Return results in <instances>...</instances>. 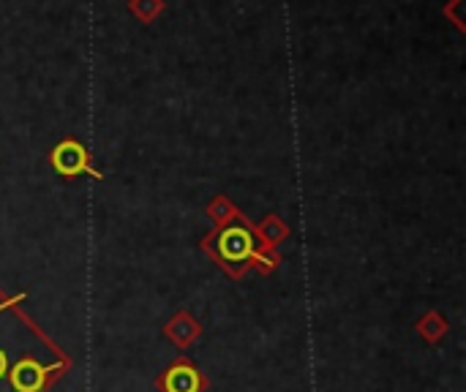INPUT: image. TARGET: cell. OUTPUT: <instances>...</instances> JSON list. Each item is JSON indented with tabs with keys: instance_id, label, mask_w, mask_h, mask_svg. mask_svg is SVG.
Masks as SVG:
<instances>
[{
	"instance_id": "1",
	"label": "cell",
	"mask_w": 466,
	"mask_h": 392,
	"mask_svg": "<svg viewBox=\"0 0 466 392\" xmlns=\"http://www.w3.org/2000/svg\"><path fill=\"white\" fill-rule=\"evenodd\" d=\"M52 166H55L60 175H66V177H74V175H79V172H87V175L98 177V172L87 166V153H85V147H82L79 142H71V139H66V142H60V145L55 147V153H52Z\"/></svg>"
},
{
	"instance_id": "2",
	"label": "cell",
	"mask_w": 466,
	"mask_h": 392,
	"mask_svg": "<svg viewBox=\"0 0 466 392\" xmlns=\"http://www.w3.org/2000/svg\"><path fill=\"white\" fill-rule=\"evenodd\" d=\"M49 374H52L49 366H38L33 360H25V363H19L11 371V385H14V390L19 392H38L44 387V382H46Z\"/></svg>"
},
{
	"instance_id": "3",
	"label": "cell",
	"mask_w": 466,
	"mask_h": 392,
	"mask_svg": "<svg viewBox=\"0 0 466 392\" xmlns=\"http://www.w3.org/2000/svg\"><path fill=\"white\" fill-rule=\"evenodd\" d=\"M202 379L191 366H175L167 377H164V390L167 392H199Z\"/></svg>"
},
{
	"instance_id": "4",
	"label": "cell",
	"mask_w": 466,
	"mask_h": 392,
	"mask_svg": "<svg viewBox=\"0 0 466 392\" xmlns=\"http://www.w3.org/2000/svg\"><path fill=\"white\" fill-rule=\"evenodd\" d=\"M221 251H224V256H229V259H246V256L251 254V237H248V232H243V229H229V232L221 237Z\"/></svg>"
},
{
	"instance_id": "5",
	"label": "cell",
	"mask_w": 466,
	"mask_h": 392,
	"mask_svg": "<svg viewBox=\"0 0 466 392\" xmlns=\"http://www.w3.org/2000/svg\"><path fill=\"white\" fill-rule=\"evenodd\" d=\"M5 371H8V360H5V355L0 352V377H5Z\"/></svg>"
},
{
	"instance_id": "6",
	"label": "cell",
	"mask_w": 466,
	"mask_h": 392,
	"mask_svg": "<svg viewBox=\"0 0 466 392\" xmlns=\"http://www.w3.org/2000/svg\"><path fill=\"white\" fill-rule=\"evenodd\" d=\"M3 308H5V306H0V311H3Z\"/></svg>"
}]
</instances>
